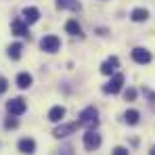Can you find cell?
<instances>
[{
	"instance_id": "6da1fadb",
	"label": "cell",
	"mask_w": 155,
	"mask_h": 155,
	"mask_svg": "<svg viewBox=\"0 0 155 155\" xmlns=\"http://www.w3.org/2000/svg\"><path fill=\"white\" fill-rule=\"evenodd\" d=\"M80 126H86L88 130H94L99 126V113L94 107H86L82 113H80V120H78Z\"/></svg>"
},
{
	"instance_id": "7a4b0ae2",
	"label": "cell",
	"mask_w": 155,
	"mask_h": 155,
	"mask_svg": "<svg viewBox=\"0 0 155 155\" xmlns=\"http://www.w3.org/2000/svg\"><path fill=\"white\" fill-rule=\"evenodd\" d=\"M84 147H86L88 151L99 149V147H101V134H97L94 130H88V132L84 134Z\"/></svg>"
},
{
	"instance_id": "3957f363",
	"label": "cell",
	"mask_w": 155,
	"mask_h": 155,
	"mask_svg": "<svg viewBox=\"0 0 155 155\" xmlns=\"http://www.w3.org/2000/svg\"><path fill=\"white\" fill-rule=\"evenodd\" d=\"M59 46H61V40H59L57 36H44V38L40 40V48L46 51V52H57Z\"/></svg>"
},
{
	"instance_id": "277c9868",
	"label": "cell",
	"mask_w": 155,
	"mask_h": 155,
	"mask_svg": "<svg viewBox=\"0 0 155 155\" xmlns=\"http://www.w3.org/2000/svg\"><path fill=\"white\" fill-rule=\"evenodd\" d=\"M80 128V124L78 122H71V124H61L59 128H54V138H63V136H69L71 132H76V130Z\"/></svg>"
},
{
	"instance_id": "5b68a950",
	"label": "cell",
	"mask_w": 155,
	"mask_h": 155,
	"mask_svg": "<svg viewBox=\"0 0 155 155\" xmlns=\"http://www.w3.org/2000/svg\"><path fill=\"white\" fill-rule=\"evenodd\" d=\"M6 109H8V113L11 115H21L23 111H25V101L23 99H11L8 103H6Z\"/></svg>"
},
{
	"instance_id": "8992f818",
	"label": "cell",
	"mask_w": 155,
	"mask_h": 155,
	"mask_svg": "<svg viewBox=\"0 0 155 155\" xmlns=\"http://www.w3.org/2000/svg\"><path fill=\"white\" fill-rule=\"evenodd\" d=\"M122 84H124V76L122 74H115V76L111 78V82L109 84H105V92H111V94H115V92H120L122 90Z\"/></svg>"
},
{
	"instance_id": "52a82bcc",
	"label": "cell",
	"mask_w": 155,
	"mask_h": 155,
	"mask_svg": "<svg viewBox=\"0 0 155 155\" xmlns=\"http://www.w3.org/2000/svg\"><path fill=\"white\" fill-rule=\"evenodd\" d=\"M132 59H134L136 63L145 65V63L151 61V52L147 51V48H134V51H132Z\"/></svg>"
},
{
	"instance_id": "ba28073f",
	"label": "cell",
	"mask_w": 155,
	"mask_h": 155,
	"mask_svg": "<svg viewBox=\"0 0 155 155\" xmlns=\"http://www.w3.org/2000/svg\"><path fill=\"white\" fill-rule=\"evenodd\" d=\"M23 19H25V23H36L40 19V11L36 6H25L23 8Z\"/></svg>"
},
{
	"instance_id": "9c48e42d",
	"label": "cell",
	"mask_w": 155,
	"mask_h": 155,
	"mask_svg": "<svg viewBox=\"0 0 155 155\" xmlns=\"http://www.w3.org/2000/svg\"><path fill=\"white\" fill-rule=\"evenodd\" d=\"M17 147H19L21 153H27V155H31L34 151H36V143H34V138H21Z\"/></svg>"
},
{
	"instance_id": "30bf717a",
	"label": "cell",
	"mask_w": 155,
	"mask_h": 155,
	"mask_svg": "<svg viewBox=\"0 0 155 155\" xmlns=\"http://www.w3.org/2000/svg\"><path fill=\"white\" fill-rule=\"evenodd\" d=\"M63 117H65V107H61V105L52 107L51 111H48V120H51V122H54V124H57V122H61Z\"/></svg>"
},
{
	"instance_id": "8fae6325",
	"label": "cell",
	"mask_w": 155,
	"mask_h": 155,
	"mask_svg": "<svg viewBox=\"0 0 155 155\" xmlns=\"http://www.w3.org/2000/svg\"><path fill=\"white\" fill-rule=\"evenodd\" d=\"M117 63H120V61H117V57H111V59H107L103 65H101V74H105V76H111V71L117 67Z\"/></svg>"
},
{
	"instance_id": "7c38bea8",
	"label": "cell",
	"mask_w": 155,
	"mask_h": 155,
	"mask_svg": "<svg viewBox=\"0 0 155 155\" xmlns=\"http://www.w3.org/2000/svg\"><path fill=\"white\" fill-rule=\"evenodd\" d=\"M11 27H13V34H15V36H29V31H27V23H23L21 19H15Z\"/></svg>"
},
{
	"instance_id": "4fadbf2b",
	"label": "cell",
	"mask_w": 155,
	"mask_h": 155,
	"mask_svg": "<svg viewBox=\"0 0 155 155\" xmlns=\"http://www.w3.org/2000/svg\"><path fill=\"white\" fill-rule=\"evenodd\" d=\"M17 86H19L21 90L29 88V86H31V76H29L27 71H21V74L17 76Z\"/></svg>"
},
{
	"instance_id": "5bb4252c",
	"label": "cell",
	"mask_w": 155,
	"mask_h": 155,
	"mask_svg": "<svg viewBox=\"0 0 155 155\" xmlns=\"http://www.w3.org/2000/svg\"><path fill=\"white\" fill-rule=\"evenodd\" d=\"M149 19V11L147 8H134L132 11V21L140 23V21H147Z\"/></svg>"
},
{
	"instance_id": "9a60e30c",
	"label": "cell",
	"mask_w": 155,
	"mask_h": 155,
	"mask_svg": "<svg viewBox=\"0 0 155 155\" xmlns=\"http://www.w3.org/2000/svg\"><path fill=\"white\" fill-rule=\"evenodd\" d=\"M59 8H71V11H80V2L78 0H57Z\"/></svg>"
},
{
	"instance_id": "2e32d148",
	"label": "cell",
	"mask_w": 155,
	"mask_h": 155,
	"mask_svg": "<svg viewBox=\"0 0 155 155\" xmlns=\"http://www.w3.org/2000/svg\"><path fill=\"white\" fill-rule=\"evenodd\" d=\"M65 29H67V34H71V36L82 34V27H80V23H78L76 19H69V21L65 23Z\"/></svg>"
},
{
	"instance_id": "e0dca14e",
	"label": "cell",
	"mask_w": 155,
	"mask_h": 155,
	"mask_svg": "<svg viewBox=\"0 0 155 155\" xmlns=\"http://www.w3.org/2000/svg\"><path fill=\"white\" fill-rule=\"evenodd\" d=\"M21 51H23V46H21L19 42H15V44L8 46V57H11V59H19V57H21Z\"/></svg>"
},
{
	"instance_id": "ac0fdd59",
	"label": "cell",
	"mask_w": 155,
	"mask_h": 155,
	"mask_svg": "<svg viewBox=\"0 0 155 155\" xmlns=\"http://www.w3.org/2000/svg\"><path fill=\"white\" fill-rule=\"evenodd\" d=\"M124 117H126V122L132 124V126H134V124H138V111H136V109H128Z\"/></svg>"
},
{
	"instance_id": "d6986e66",
	"label": "cell",
	"mask_w": 155,
	"mask_h": 155,
	"mask_svg": "<svg viewBox=\"0 0 155 155\" xmlns=\"http://www.w3.org/2000/svg\"><path fill=\"white\" fill-rule=\"evenodd\" d=\"M134 99H136V90L134 88H128L126 90V101H134Z\"/></svg>"
},
{
	"instance_id": "ffe728a7",
	"label": "cell",
	"mask_w": 155,
	"mask_h": 155,
	"mask_svg": "<svg viewBox=\"0 0 155 155\" xmlns=\"http://www.w3.org/2000/svg\"><path fill=\"white\" fill-rule=\"evenodd\" d=\"M6 88H8V82H6V78H0V94H2V92H6Z\"/></svg>"
},
{
	"instance_id": "44dd1931",
	"label": "cell",
	"mask_w": 155,
	"mask_h": 155,
	"mask_svg": "<svg viewBox=\"0 0 155 155\" xmlns=\"http://www.w3.org/2000/svg\"><path fill=\"white\" fill-rule=\"evenodd\" d=\"M113 155H128V149L126 147H115L113 149Z\"/></svg>"
},
{
	"instance_id": "7402d4cb",
	"label": "cell",
	"mask_w": 155,
	"mask_h": 155,
	"mask_svg": "<svg viewBox=\"0 0 155 155\" xmlns=\"http://www.w3.org/2000/svg\"><path fill=\"white\" fill-rule=\"evenodd\" d=\"M4 126H6V128H15V126H17V120H11V117H8V120L4 122Z\"/></svg>"
},
{
	"instance_id": "603a6c76",
	"label": "cell",
	"mask_w": 155,
	"mask_h": 155,
	"mask_svg": "<svg viewBox=\"0 0 155 155\" xmlns=\"http://www.w3.org/2000/svg\"><path fill=\"white\" fill-rule=\"evenodd\" d=\"M61 155H74V151H71V147H67V149H63V153Z\"/></svg>"
},
{
	"instance_id": "cb8c5ba5",
	"label": "cell",
	"mask_w": 155,
	"mask_h": 155,
	"mask_svg": "<svg viewBox=\"0 0 155 155\" xmlns=\"http://www.w3.org/2000/svg\"><path fill=\"white\" fill-rule=\"evenodd\" d=\"M153 153H155V149H153Z\"/></svg>"
},
{
	"instance_id": "d4e9b609",
	"label": "cell",
	"mask_w": 155,
	"mask_h": 155,
	"mask_svg": "<svg viewBox=\"0 0 155 155\" xmlns=\"http://www.w3.org/2000/svg\"><path fill=\"white\" fill-rule=\"evenodd\" d=\"M153 155H155V153H153Z\"/></svg>"
}]
</instances>
